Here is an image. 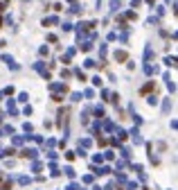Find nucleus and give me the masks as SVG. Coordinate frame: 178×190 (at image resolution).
I'll return each mask as SVG.
<instances>
[{
    "instance_id": "1",
    "label": "nucleus",
    "mask_w": 178,
    "mask_h": 190,
    "mask_svg": "<svg viewBox=\"0 0 178 190\" xmlns=\"http://www.w3.org/2000/svg\"><path fill=\"white\" fill-rule=\"evenodd\" d=\"M0 190H7V188H0Z\"/></svg>"
}]
</instances>
